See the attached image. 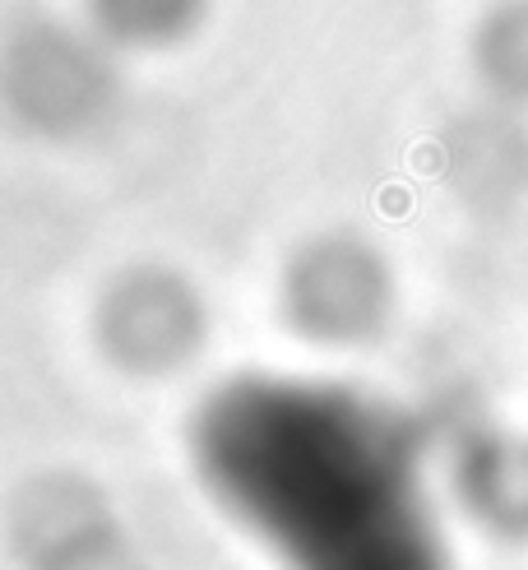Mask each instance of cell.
Instances as JSON below:
<instances>
[{"instance_id": "obj_3", "label": "cell", "mask_w": 528, "mask_h": 570, "mask_svg": "<svg viewBox=\"0 0 528 570\" xmlns=\"http://www.w3.org/2000/svg\"><path fill=\"white\" fill-rule=\"evenodd\" d=\"M473 61L501 102H528V0H501L473 38Z\"/></svg>"}, {"instance_id": "obj_4", "label": "cell", "mask_w": 528, "mask_h": 570, "mask_svg": "<svg viewBox=\"0 0 528 570\" xmlns=\"http://www.w3.org/2000/svg\"><path fill=\"white\" fill-rule=\"evenodd\" d=\"M93 24L126 47H167L200 24L204 0H88Z\"/></svg>"}, {"instance_id": "obj_1", "label": "cell", "mask_w": 528, "mask_h": 570, "mask_svg": "<svg viewBox=\"0 0 528 570\" xmlns=\"http://www.w3.org/2000/svg\"><path fill=\"white\" fill-rule=\"evenodd\" d=\"M283 297H288L292 330L325 343H348L366 339L380 325L390 302V279L371 246L329 237L311 246L302 260H292Z\"/></svg>"}, {"instance_id": "obj_2", "label": "cell", "mask_w": 528, "mask_h": 570, "mask_svg": "<svg viewBox=\"0 0 528 570\" xmlns=\"http://www.w3.org/2000/svg\"><path fill=\"white\" fill-rule=\"evenodd\" d=\"M107 348L121 353L135 367H176V357L195 348L200 316L190 306V292L158 274H139L135 283H121L102 316Z\"/></svg>"}]
</instances>
